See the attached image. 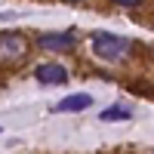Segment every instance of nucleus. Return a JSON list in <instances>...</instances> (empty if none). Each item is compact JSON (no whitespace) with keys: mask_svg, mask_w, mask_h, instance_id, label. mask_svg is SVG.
Masks as SVG:
<instances>
[{"mask_svg":"<svg viewBox=\"0 0 154 154\" xmlns=\"http://www.w3.org/2000/svg\"><path fill=\"white\" fill-rule=\"evenodd\" d=\"M111 3H117V6H139L142 0H111Z\"/></svg>","mask_w":154,"mask_h":154,"instance_id":"obj_7","label":"nucleus"},{"mask_svg":"<svg viewBox=\"0 0 154 154\" xmlns=\"http://www.w3.org/2000/svg\"><path fill=\"white\" fill-rule=\"evenodd\" d=\"M71 3H74V0H71Z\"/></svg>","mask_w":154,"mask_h":154,"instance_id":"obj_8","label":"nucleus"},{"mask_svg":"<svg viewBox=\"0 0 154 154\" xmlns=\"http://www.w3.org/2000/svg\"><path fill=\"white\" fill-rule=\"evenodd\" d=\"M130 117H133V111L126 108V105H108L105 111L99 114L102 123H117V120H130Z\"/></svg>","mask_w":154,"mask_h":154,"instance_id":"obj_6","label":"nucleus"},{"mask_svg":"<svg viewBox=\"0 0 154 154\" xmlns=\"http://www.w3.org/2000/svg\"><path fill=\"white\" fill-rule=\"evenodd\" d=\"M89 46H93V53H96V59H102V62H120V59H126V53H130V40L126 37H120V34H111V31H96L93 34V40H89Z\"/></svg>","mask_w":154,"mask_h":154,"instance_id":"obj_1","label":"nucleus"},{"mask_svg":"<svg viewBox=\"0 0 154 154\" xmlns=\"http://www.w3.org/2000/svg\"><path fill=\"white\" fill-rule=\"evenodd\" d=\"M89 105H93V96L77 93V96H65V99L56 105V111H86Z\"/></svg>","mask_w":154,"mask_h":154,"instance_id":"obj_5","label":"nucleus"},{"mask_svg":"<svg viewBox=\"0 0 154 154\" xmlns=\"http://www.w3.org/2000/svg\"><path fill=\"white\" fill-rule=\"evenodd\" d=\"M25 53H28V40H25V34H16V31L0 34V62H16Z\"/></svg>","mask_w":154,"mask_h":154,"instance_id":"obj_3","label":"nucleus"},{"mask_svg":"<svg viewBox=\"0 0 154 154\" xmlns=\"http://www.w3.org/2000/svg\"><path fill=\"white\" fill-rule=\"evenodd\" d=\"M34 77H37V83H43V86L68 83V68H65V65H59V62H43V65H37V68H34Z\"/></svg>","mask_w":154,"mask_h":154,"instance_id":"obj_4","label":"nucleus"},{"mask_svg":"<svg viewBox=\"0 0 154 154\" xmlns=\"http://www.w3.org/2000/svg\"><path fill=\"white\" fill-rule=\"evenodd\" d=\"M37 46L49 49V53H71L77 46V34L74 31H46L37 37Z\"/></svg>","mask_w":154,"mask_h":154,"instance_id":"obj_2","label":"nucleus"}]
</instances>
